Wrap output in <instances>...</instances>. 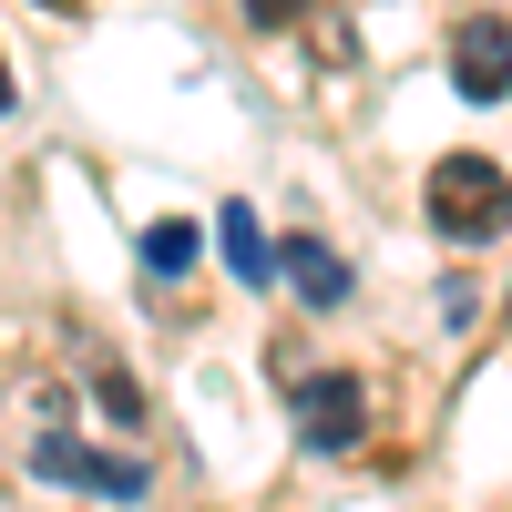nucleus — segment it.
I'll return each mask as SVG.
<instances>
[{"mask_svg":"<svg viewBox=\"0 0 512 512\" xmlns=\"http://www.w3.org/2000/svg\"><path fill=\"white\" fill-rule=\"evenodd\" d=\"M512 226V175L492 154H441L431 164V236H461V246H482Z\"/></svg>","mask_w":512,"mask_h":512,"instance_id":"obj_1","label":"nucleus"},{"mask_svg":"<svg viewBox=\"0 0 512 512\" xmlns=\"http://www.w3.org/2000/svg\"><path fill=\"white\" fill-rule=\"evenodd\" d=\"M31 472L41 482H72V492H103V502H144V461H103V451H82L72 431H41Z\"/></svg>","mask_w":512,"mask_h":512,"instance_id":"obj_2","label":"nucleus"},{"mask_svg":"<svg viewBox=\"0 0 512 512\" xmlns=\"http://www.w3.org/2000/svg\"><path fill=\"white\" fill-rule=\"evenodd\" d=\"M451 82H461L472 103H502V93H512V21H492V11L461 21V31H451Z\"/></svg>","mask_w":512,"mask_h":512,"instance_id":"obj_3","label":"nucleus"},{"mask_svg":"<svg viewBox=\"0 0 512 512\" xmlns=\"http://www.w3.org/2000/svg\"><path fill=\"white\" fill-rule=\"evenodd\" d=\"M369 431V390L359 379H308V390H297V441L308 451H349Z\"/></svg>","mask_w":512,"mask_h":512,"instance_id":"obj_4","label":"nucleus"},{"mask_svg":"<svg viewBox=\"0 0 512 512\" xmlns=\"http://www.w3.org/2000/svg\"><path fill=\"white\" fill-rule=\"evenodd\" d=\"M277 277L308 297V308H338V297H349V267H338L318 236H287V246H277Z\"/></svg>","mask_w":512,"mask_h":512,"instance_id":"obj_5","label":"nucleus"},{"mask_svg":"<svg viewBox=\"0 0 512 512\" xmlns=\"http://www.w3.org/2000/svg\"><path fill=\"white\" fill-rule=\"evenodd\" d=\"M216 246H226V267H236L246 287H267V277H277V236L256 226V205H226V216H216Z\"/></svg>","mask_w":512,"mask_h":512,"instance_id":"obj_6","label":"nucleus"},{"mask_svg":"<svg viewBox=\"0 0 512 512\" xmlns=\"http://www.w3.org/2000/svg\"><path fill=\"white\" fill-rule=\"evenodd\" d=\"M195 256H205V236H195L185 216H164V226H144V267H154V277H185Z\"/></svg>","mask_w":512,"mask_h":512,"instance_id":"obj_7","label":"nucleus"},{"mask_svg":"<svg viewBox=\"0 0 512 512\" xmlns=\"http://www.w3.org/2000/svg\"><path fill=\"white\" fill-rule=\"evenodd\" d=\"M93 390H103V410H113V420H144V390H134V379H123V369H103Z\"/></svg>","mask_w":512,"mask_h":512,"instance_id":"obj_8","label":"nucleus"},{"mask_svg":"<svg viewBox=\"0 0 512 512\" xmlns=\"http://www.w3.org/2000/svg\"><path fill=\"white\" fill-rule=\"evenodd\" d=\"M246 21L256 31H287V21H308V0H246Z\"/></svg>","mask_w":512,"mask_h":512,"instance_id":"obj_9","label":"nucleus"},{"mask_svg":"<svg viewBox=\"0 0 512 512\" xmlns=\"http://www.w3.org/2000/svg\"><path fill=\"white\" fill-rule=\"evenodd\" d=\"M0 113H11V72H0Z\"/></svg>","mask_w":512,"mask_h":512,"instance_id":"obj_10","label":"nucleus"},{"mask_svg":"<svg viewBox=\"0 0 512 512\" xmlns=\"http://www.w3.org/2000/svg\"><path fill=\"white\" fill-rule=\"evenodd\" d=\"M41 11H72V0H41Z\"/></svg>","mask_w":512,"mask_h":512,"instance_id":"obj_11","label":"nucleus"}]
</instances>
